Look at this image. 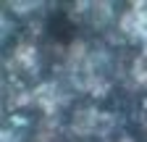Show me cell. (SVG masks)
Masks as SVG:
<instances>
[{
  "instance_id": "obj_1",
  "label": "cell",
  "mask_w": 147,
  "mask_h": 142,
  "mask_svg": "<svg viewBox=\"0 0 147 142\" xmlns=\"http://www.w3.org/2000/svg\"><path fill=\"white\" fill-rule=\"evenodd\" d=\"M68 129L74 137H100L108 139L110 132L116 129V113L100 111L95 105H84V108H76L68 121Z\"/></svg>"
},
{
  "instance_id": "obj_2",
  "label": "cell",
  "mask_w": 147,
  "mask_h": 142,
  "mask_svg": "<svg viewBox=\"0 0 147 142\" xmlns=\"http://www.w3.org/2000/svg\"><path fill=\"white\" fill-rule=\"evenodd\" d=\"M118 32L129 42L147 47V0H134L118 16Z\"/></svg>"
},
{
  "instance_id": "obj_3",
  "label": "cell",
  "mask_w": 147,
  "mask_h": 142,
  "mask_svg": "<svg viewBox=\"0 0 147 142\" xmlns=\"http://www.w3.org/2000/svg\"><path fill=\"white\" fill-rule=\"evenodd\" d=\"M32 105L45 113V118H58V113L68 105V92L61 87V82L47 79L40 82L32 90Z\"/></svg>"
},
{
  "instance_id": "obj_4",
  "label": "cell",
  "mask_w": 147,
  "mask_h": 142,
  "mask_svg": "<svg viewBox=\"0 0 147 142\" xmlns=\"http://www.w3.org/2000/svg\"><path fill=\"white\" fill-rule=\"evenodd\" d=\"M5 66L13 76H34L40 71V50H37V45L29 40H21L11 50Z\"/></svg>"
},
{
  "instance_id": "obj_5",
  "label": "cell",
  "mask_w": 147,
  "mask_h": 142,
  "mask_svg": "<svg viewBox=\"0 0 147 142\" xmlns=\"http://www.w3.org/2000/svg\"><path fill=\"white\" fill-rule=\"evenodd\" d=\"M129 74H131L134 84H137V87H142V90L147 92V47H144L139 55L131 61V71H129Z\"/></svg>"
},
{
  "instance_id": "obj_6",
  "label": "cell",
  "mask_w": 147,
  "mask_h": 142,
  "mask_svg": "<svg viewBox=\"0 0 147 142\" xmlns=\"http://www.w3.org/2000/svg\"><path fill=\"white\" fill-rule=\"evenodd\" d=\"M42 3H8L5 8H11V13H16V16H29L32 13V8H40Z\"/></svg>"
}]
</instances>
